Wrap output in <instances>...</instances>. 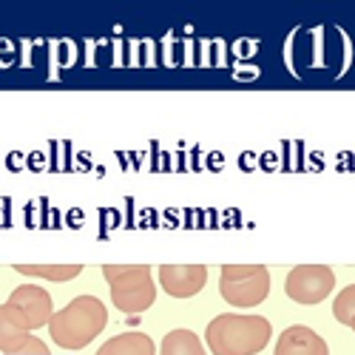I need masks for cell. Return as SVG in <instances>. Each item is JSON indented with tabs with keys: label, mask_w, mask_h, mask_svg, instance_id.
Returning a JSON list of instances; mask_svg holds the SVG:
<instances>
[{
	"label": "cell",
	"mask_w": 355,
	"mask_h": 355,
	"mask_svg": "<svg viewBox=\"0 0 355 355\" xmlns=\"http://www.w3.org/2000/svg\"><path fill=\"white\" fill-rule=\"evenodd\" d=\"M159 355H208V352H205V344L193 330L180 327V330H171L162 338Z\"/></svg>",
	"instance_id": "12"
},
{
	"label": "cell",
	"mask_w": 355,
	"mask_h": 355,
	"mask_svg": "<svg viewBox=\"0 0 355 355\" xmlns=\"http://www.w3.org/2000/svg\"><path fill=\"white\" fill-rule=\"evenodd\" d=\"M208 268L205 264H162L159 268V287L173 299H191L205 290Z\"/></svg>",
	"instance_id": "7"
},
{
	"label": "cell",
	"mask_w": 355,
	"mask_h": 355,
	"mask_svg": "<svg viewBox=\"0 0 355 355\" xmlns=\"http://www.w3.org/2000/svg\"><path fill=\"white\" fill-rule=\"evenodd\" d=\"M336 287V273L327 264H295L284 279V293L295 304L313 307L324 302Z\"/></svg>",
	"instance_id": "5"
},
{
	"label": "cell",
	"mask_w": 355,
	"mask_h": 355,
	"mask_svg": "<svg viewBox=\"0 0 355 355\" xmlns=\"http://www.w3.org/2000/svg\"><path fill=\"white\" fill-rule=\"evenodd\" d=\"M273 355H330V347L315 330L304 324H293L279 336Z\"/></svg>",
	"instance_id": "8"
},
{
	"label": "cell",
	"mask_w": 355,
	"mask_h": 355,
	"mask_svg": "<svg viewBox=\"0 0 355 355\" xmlns=\"http://www.w3.org/2000/svg\"><path fill=\"white\" fill-rule=\"evenodd\" d=\"M333 315H336V321H341V324H352V318H355V284H349V287H344L338 295H336V302H333Z\"/></svg>",
	"instance_id": "13"
},
{
	"label": "cell",
	"mask_w": 355,
	"mask_h": 355,
	"mask_svg": "<svg viewBox=\"0 0 355 355\" xmlns=\"http://www.w3.org/2000/svg\"><path fill=\"white\" fill-rule=\"evenodd\" d=\"M15 270L20 276H32V279H46L54 284H63L71 282L83 273V264H15Z\"/></svg>",
	"instance_id": "11"
},
{
	"label": "cell",
	"mask_w": 355,
	"mask_h": 355,
	"mask_svg": "<svg viewBox=\"0 0 355 355\" xmlns=\"http://www.w3.org/2000/svg\"><path fill=\"white\" fill-rule=\"evenodd\" d=\"M108 324V307L97 295H77L66 307L54 310L49 321V336L60 349H83L92 344Z\"/></svg>",
	"instance_id": "2"
},
{
	"label": "cell",
	"mask_w": 355,
	"mask_h": 355,
	"mask_svg": "<svg viewBox=\"0 0 355 355\" xmlns=\"http://www.w3.org/2000/svg\"><path fill=\"white\" fill-rule=\"evenodd\" d=\"M6 304L28 324V330L49 327V321L54 315L51 293L46 287H40V284H20V287H15Z\"/></svg>",
	"instance_id": "6"
},
{
	"label": "cell",
	"mask_w": 355,
	"mask_h": 355,
	"mask_svg": "<svg viewBox=\"0 0 355 355\" xmlns=\"http://www.w3.org/2000/svg\"><path fill=\"white\" fill-rule=\"evenodd\" d=\"M219 293L230 307H259L270 295V270L264 264H225L219 270Z\"/></svg>",
	"instance_id": "4"
},
{
	"label": "cell",
	"mask_w": 355,
	"mask_h": 355,
	"mask_svg": "<svg viewBox=\"0 0 355 355\" xmlns=\"http://www.w3.org/2000/svg\"><path fill=\"white\" fill-rule=\"evenodd\" d=\"M270 336L273 327L264 315L222 313L208 324L205 344L214 355H259L270 344Z\"/></svg>",
	"instance_id": "1"
},
{
	"label": "cell",
	"mask_w": 355,
	"mask_h": 355,
	"mask_svg": "<svg viewBox=\"0 0 355 355\" xmlns=\"http://www.w3.org/2000/svg\"><path fill=\"white\" fill-rule=\"evenodd\" d=\"M35 333L28 330V324L9 307V304H0V352L6 355H20L23 344L32 338Z\"/></svg>",
	"instance_id": "9"
},
{
	"label": "cell",
	"mask_w": 355,
	"mask_h": 355,
	"mask_svg": "<svg viewBox=\"0 0 355 355\" xmlns=\"http://www.w3.org/2000/svg\"><path fill=\"white\" fill-rule=\"evenodd\" d=\"M103 276L111 290L114 307L125 315H139L157 299L154 270L148 264H105Z\"/></svg>",
	"instance_id": "3"
},
{
	"label": "cell",
	"mask_w": 355,
	"mask_h": 355,
	"mask_svg": "<svg viewBox=\"0 0 355 355\" xmlns=\"http://www.w3.org/2000/svg\"><path fill=\"white\" fill-rule=\"evenodd\" d=\"M349 327H352V333H355V318H352V324H349Z\"/></svg>",
	"instance_id": "14"
},
{
	"label": "cell",
	"mask_w": 355,
	"mask_h": 355,
	"mask_svg": "<svg viewBox=\"0 0 355 355\" xmlns=\"http://www.w3.org/2000/svg\"><path fill=\"white\" fill-rule=\"evenodd\" d=\"M97 355H157V344L151 336H145L139 330H128L108 338L97 349Z\"/></svg>",
	"instance_id": "10"
}]
</instances>
